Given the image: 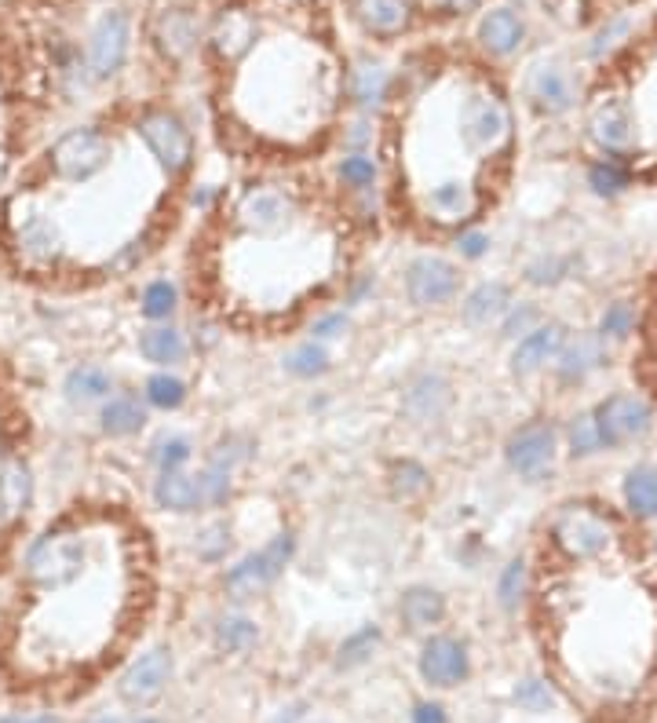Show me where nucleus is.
<instances>
[{
    "mask_svg": "<svg viewBox=\"0 0 657 723\" xmlns=\"http://www.w3.org/2000/svg\"><path fill=\"white\" fill-rule=\"evenodd\" d=\"M355 205L314 202L278 230H238L223 223V274L219 314L249 329L292 325L307 307L347 285V234Z\"/></svg>",
    "mask_w": 657,
    "mask_h": 723,
    "instance_id": "nucleus-1",
    "label": "nucleus"
},
{
    "mask_svg": "<svg viewBox=\"0 0 657 723\" xmlns=\"http://www.w3.org/2000/svg\"><path fill=\"white\" fill-rule=\"evenodd\" d=\"M624 544V526L607 504L566 501L544 526V555L558 563H596Z\"/></svg>",
    "mask_w": 657,
    "mask_h": 723,
    "instance_id": "nucleus-2",
    "label": "nucleus"
},
{
    "mask_svg": "<svg viewBox=\"0 0 657 723\" xmlns=\"http://www.w3.org/2000/svg\"><path fill=\"white\" fill-rule=\"evenodd\" d=\"M88 566V541L77 530H48L30 544L26 577L44 592H62L81 581Z\"/></svg>",
    "mask_w": 657,
    "mask_h": 723,
    "instance_id": "nucleus-3",
    "label": "nucleus"
},
{
    "mask_svg": "<svg viewBox=\"0 0 657 723\" xmlns=\"http://www.w3.org/2000/svg\"><path fill=\"white\" fill-rule=\"evenodd\" d=\"M51 172L59 175L62 183H88L95 180L99 172H106V164L114 161V142L103 128L84 125V128H70L66 136L55 139V147L48 150Z\"/></svg>",
    "mask_w": 657,
    "mask_h": 723,
    "instance_id": "nucleus-4",
    "label": "nucleus"
},
{
    "mask_svg": "<svg viewBox=\"0 0 657 723\" xmlns=\"http://www.w3.org/2000/svg\"><path fill=\"white\" fill-rule=\"evenodd\" d=\"M591 416L599 424L602 446L607 449H624L643 443L654 432V402L639 391H613L607 399L591 405Z\"/></svg>",
    "mask_w": 657,
    "mask_h": 723,
    "instance_id": "nucleus-5",
    "label": "nucleus"
},
{
    "mask_svg": "<svg viewBox=\"0 0 657 723\" xmlns=\"http://www.w3.org/2000/svg\"><path fill=\"white\" fill-rule=\"evenodd\" d=\"M296 555V537L289 530L274 533L267 544L249 552L245 559H238L234 566L223 574V588L230 599H252L260 596L263 588H270L274 581L285 574V566L292 563Z\"/></svg>",
    "mask_w": 657,
    "mask_h": 723,
    "instance_id": "nucleus-6",
    "label": "nucleus"
},
{
    "mask_svg": "<svg viewBox=\"0 0 657 723\" xmlns=\"http://www.w3.org/2000/svg\"><path fill=\"white\" fill-rule=\"evenodd\" d=\"M139 139L147 142V150L153 153L158 169H164L172 180H183L186 172L194 169V136L186 128L183 117H175L172 110H147L139 117Z\"/></svg>",
    "mask_w": 657,
    "mask_h": 723,
    "instance_id": "nucleus-7",
    "label": "nucleus"
},
{
    "mask_svg": "<svg viewBox=\"0 0 657 723\" xmlns=\"http://www.w3.org/2000/svg\"><path fill=\"white\" fill-rule=\"evenodd\" d=\"M504 457H508V468L526 482H541L552 475L555 457H558V427L544 416L515 427L508 446H504Z\"/></svg>",
    "mask_w": 657,
    "mask_h": 723,
    "instance_id": "nucleus-8",
    "label": "nucleus"
},
{
    "mask_svg": "<svg viewBox=\"0 0 657 723\" xmlns=\"http://www.w3.org/2000/svg\"><path fill=\"white\" fill-rule=\"evenodd\" d=\"M405 296L416 307H442L449 300H457L460 292V267L453 260L438 256V252H420L405 263L402 274Z\"/></svg>",
    "mask_w": 657,
    "mask_h": 723,
    "instance_id": "nucleus-9",
    "label": "nucleus"
},
{
    "mask_svg": "<svg viewBox=\"0 0 657 723\" xmlns=\"http://www.w3.org/2000/svg\"><path fill=\"white\" fill-rule=\"evenodd\" d=\"M522 95H526V103L537 110V114L558 117V114H566V110H574V103H577V81L569 77L566 66L537 62V66H530V73H526Z\"/></svg>",
    "mask_w": 657,
    "mask_h": 723,
    "instance_id": "nucleus-10",
    "label": "nucleus"
},
{
    "mask_svg": "<svg viewBox=\"0 0 657 723\" xmlns=\"http://www.w3.org/2000/svg\"><path fill=\"white\" fill-rule=\"evenodd\" d=\"M128 15L125 11H106L103 19L95 22L92 41H88V70H92L95 81H106L114 77L128 59Z\"/></svg>",
    "mask_w": 657,
    "mask_h": 723,
    "instance_id": "nucleus-11",
    "label": "nucleus"
},
{
    "mask_svg": "<svg viewBox=\"0 0 657 723\" xmlns=\"http://www.w3.org/2000/svg\"><path fill=\"white\" fill-rule=\"evenodd\" d=\"M256 37H260V22L252 15L249 8L241 4H230L216 15L212 30H208V48L219 62L234 66L241 62L245 55L256 48Z\"/></svg>",
    "mask_w": 657,
    "mask_h": 723,
    "instance_id": "nucleus-12",
    "label": "nucleus"
},
{
    "mask_svg": "<svg viewBox=\"0 0 657 723\" xmlns=\"http://www.w3.org/2000/svg\"><path fill=\"white\" fill-rule=\"evenodd\" d=\"M169 676H172V654L164 646L139 654L128 665V673L120 676V698L131 701V705H150L153 698H161Z\"/></svg>",
    "mask_w": 657,
    "mask_h": 723,
    "instance_id": "nucleus-13",
    "label": "nucleus"
},
{
    "mask_svg": "<svg viewBox=\"0 0 657 723\" xmlns=\"http://www.w3.org/2000/svg\"><path fill=\"white\" fill-rule=\"evenodd\" d=\"M468 673H471V657L460 640H453V635H435V640L424 643L420 676L431 687H457L464 684Z\"/></svg>",
    "mask_w": 657,
    "mask_h": 723,
    "instance_id": "nucleus-14",
    "label": "nucleus"
},
{
    "mask_svg": "<svg viewBox=\"0 0 657 723\" xmlns=\"http://www.w3.org/2000/svg\"><path fill=\"white\" fill-rule=\"evenodd\" d=\"M566 340H569V329L563 322H541L533 333L515 340V351H511L515 377H533V372H541L548 362L558 358V351L566 347Z\"/></svg>",
    "mask_w": 657,
    "mask_h": 723,
    "instance_id": "nucleus-15",
    "label": "nucleus"
},
{
    "mask_svg": "<svg viewBox=\"0 0 657 723\" xmlns=\"http://www.w3.org/2000/svg\"><path fill=\"white\" fill-rule=\"evenodd\" d=\"M607 347L610 344L599 333H569L566 347L558 351V358H555L558 383H566V388L585 383L591 372L607 366Z\"/></svg>",
    "mask_w": 657,
    "mask_h": 723,
    "instance_id": "nucleus-16",
    "label": "nucleus"
},
{
    "mask_svg": "<svg viewBox=\"0 0 657 723\" xmlns=\"http://www.w3.org/2000/svg\"><path fill=\"white\" fill-rule=\"evenodd\" d=\"M475 41L479 48L493 55V59H508L522 48L526 41V22L515 15L511 8H493L486 15L479 19V30H475Z\"/></svg>",
    "mask_w": 657,
    "mask_h": 723,
    "instance_id": "nucleus-17",
    "label": "nucleus"
},
{
    "mask_svg": "<svg viewBox=\"0 0 657 723\" xmlns=\"http://www.w3.org/2000/svg\"><path fill=\"white\" fill-rule=\"evenodd\" d=\"M355 19L369 37L391 41L413 26L410 0H355Z\"/></svg>",
    "mask_w": 657,
    "mask_h": 723,
    "instance_id": "nucleus-18",
    "label": "nucleus"
},
{
    "mask_svg": "<svg viewBox=\"0 0 657 723\" xmlns=\"http://www.w3.org/2000/svg\"><path fill=\"white\" fill-rule=\"evenodd\" d=\"M391 88H394V77H391L388 66H380L372 59H358L355 66H350L347 95H350V103L361 110V114H372V110H380L383 103H388Z\"/></svg>",
    "mask_w": 657,
    "mask_h": 723,
    "instance_id": "nucleus-19",
    "label": "nucleus"
},
{
    "mask_svg": "<svg viewBox=\"0 0 657 723\" xmlns=\"http://www.w3.org/2000/svg\"><path fill=\"white\" fill-rule=\"evenodd\" d=\"M449 402H453V388H449V380L442 372H420L410 388H405V413L413 416V421H438Z\"/></svg>",
    "mask_w": 657,
    "mask_h": 723,
    "instance_id": "nucleus-20",
    "label": "nucleus"
},
{
    "mask_svg": "<svg viewBox=\"0 0 657 723\" xmlns=\"http://www.w3.org/2000/svg\"><path fill=\"white\" fill-rule=\"evenodd\" d=\"M511 289L508 282H479L475 289L464 296V303H460V314H464L468 325L475 329H486V325H500V318L508 314L511 307Z\"/></svg>",
    "mask_w": 657,
    "mask_h": 723,
    "instance_id": "nucleus-21",
    "label": "nucleus"
},
{
    "mask_svg": "<svg viewBox=\"0 0 657 723\" xmlns=\"http://www.w3.org/2000/svg\"><path fill=\"white\" fill-rule=\"evenodd\" d=\"M621 501H624V512H629L635 523L657 519V464L643 460V464H632L624 471Z\"/></svg>",
    "mask_w": 657,
    "mask_h": 723,
    "instance_id": "nucleus-22",
    "label": "nucleus"
},
{
    "mask_svg": "<svg viewBox=\"0 0 657 723\" xmlns=\"http://www.w3.org/2000/svg\"><path fill=\"white\" fill-rule=\"evenodd\" d=\"M336 186L344 197H372L380 191V161L369 150H344V158H336Z\"/></svg>",
    "mask_w": 657,
    "mask_h": 723,
    "instance_id": "nucleus-23",
    "label": "nucleus"
},
{
    "mask_svg": "<svg viewBox=\"0 0 657 723\" xmlns=\"http://www.w3.org/2000/svg\"><path fill=\"white\" fill-rule=\"evenodd\" d=\"M153 501H158V508L175 515H191L197 508H205L201 482L191 471H158V479H153Z\"/></svg>",
    "mask_w": 657,
    "mask_h": 723,
    "instance_id": "nucleus-24",
    "label": "nucleus"
},
{
    "mask_svg": "<svg viewBox=\"0 0 657 723\" xmlns=\"http://www.w3.org/2000/svg\"><path fill=\"white\" fill-rule=\"evenodd\" d=\"M15 241L22 249V256L33 263H51L59 260V234H55V223L44 213H22L15 219Z\"/></svg>",
    "mask_w": 657,
    "mask_h": 723,
    "instance_id": "nucleus-25",
    "label": "nucleus"
},
{
    "mask_svg": "<svg viewBox=\"0 0 657 723\" xmlns=\"http://www.w3.org/2000/svg\"><path fill=\"white\" fill-rule=\"evenodd\" d=\"M399 618L405 629L413 632H424V629H435V624L446 621V599L438 588H427V585H413L402 592L399 599Z\"/></svg>",
    "mask_w": 657,
    "mask_h": 723,
    "instance_id": "nucleus-26",
    "label": "nucleus"
},
{
    "mask_svg": "<svg viewBox=\"0 0 657 723\" xmlns=\"http://www.w3.org/2000/svg\"><path fill=\"white\" fill-rule=\"evenodd\" d=\"M33 501V475L19 457L0 464V519L15 523Z\"/></svg>",
    "mask_w": 657,
    "mask_h": 723,
    "instance_id": "nucleus-27",
    "label": "nucleus"
},
{
    "mask_svg": "<svg viewBox=\"0 0 657 723\" xmlns=\"http://www.w3.org/2000/svg\"><path fill=\"white\" fill-rule=\"evenodd\" d=\"M186 351L191 347H186L183 329H175L169 322H158V325H150V329H142L139 333V355L147 362H153V366H161V369L180 366V362L186 358Z\"/></svg>",
    "mask_w": 657,
    "mask_h": 723,
    "instance_id": "nucleus-28",
    "label": "nucleus"
},
{
    "mask_svg": "<svg viewBox=\"0 0 657 723\" xmlns=\"http://www.w3.org/2000/svg\"><path fill=\"white\" fill-rule=\"evenodd\" d=\"M153 37H158V48L169 55V59H183V55H191L197 44V19L191 15V11L172 8L158 19Z\"/></svg>",
    "mask_w": 657,
    "mask_h": 723,
    "instance_id": "nucleus-29",
    "label": "nucleus"
},
{
    "mask_svg": "<svg viewBox=\"0 0 657 723\" xmlns=\"http://www.w3.org/2000/svg\"><path fill=\"white\" fill-rule=\"evenodd\" d=\"M99 421H103L106 435H117V438L136 435V432H142V424H147V399H139V394H131V391L110 394V402L103 405Z\"/></svg>",
    "mask_w": 657,
    "mask_h": 723,
    "instance_id": "nucleus-30",
    "label": "nucleus"
},
{
    "mask_svg": "<svg viewBox=\"0 0 657 723\" xmlns=\"http://www.w3.org/2000/svg\"><path fill=\"white\" fill-rule=\"evenodd\" d=\"M328 366H333V358H328V351L322 340H303V344H296L289 355H285V372L296 380H318L325 377Z\"/></svg>",
    "mask_w": 657,
    "mask_h": 723,
    "instance_id": "nucleus-31",
    "label": "nucleus"
},
{
    "mask_svg": "<svg viewBox=\"0 0 657 723\" xmlns=\"http://www.w3.org/2000/svg\"><path fill=\"white\" fill-rule=\"evenodd\" d=\"M588 186L599 197H618L629 191V186H635V172L621 161L596 158V161H588Z\"/></svg>",
    "mask_w": 657,
    "mask_h": 723,
    "instance_id": "nucleus-32",
    "label": "nucleus"
},
{
    "mask_svg": "<svg viewBox=\"0 0 657 723\" xmlns=\"http://www.w3.org/2000/svg\"><path fill=\"white\" fill-rule=\"evenodd\" d=\"M566 449H569V457H574V460H588V457H596V454L607 449V446H602L599 424H596V416H591V410L569 416V424H566Z\"/></svg>",
    "mask_w": 657,
    "mask_h": 723,
    "instance_id": "nucleus-33",
    "label": "nucleus"
},
{
    "mask_svg": "<svg viewBox=\"0 0 657 723\" xmlns=\"http://www.w3.org/2000/svg\"><path fill=\"white\" fill-rule=\"evenodd\" d=\"M110 391H114V377L99 366H77L70 377H66V394H70V402H81V405L99 402V399H106Z\"/></svg>",
    "mask_w": 657,
    "mask_h": 723,
    "instance_id": "nucleus-34",
    "label": "nucleus"
},
{
    "mask_svg": "<svg viewBox=\"0 0 657 723\" xmlns=\"http://www.w3.org/2000/svg\"><path fill=\"white\" fill-rule=\"evenodd\" d=\"M635 325H639V307H635L632 300H613L607 303V311L599 314V329L596 333L607 340V344H624Z\"/></svg>",
    "mask_w": 657,
    "mask_h": 723,
    "instance_id": "nucleus-35",
    "label": "nucleus"
},
{
    "mask_svg": "<svg viewBox=\"0 0 657 723\" xmlns=\"http://www.w3.org/2000/svg\"><path fill=\"white\" fill-rule=\"evenodd\" d=\"M256 640H260L256 621L241 618V613H227V618H219L216 624V646L227 654H245L256 646Z\"/></svg>",
    "mask_w": 657,
    "mask_h": 723,
    "instance_id": "nucleus-36",
    "label": "nucleus"
},
{
    "mask_svg": "<svg viewBox=\"0 0 657 723\" xmlns=\"http://www.w3.org/2000/svg\"><path fill=\"white\" fill-rule=\"evenodd\" d=\"M142 399H147V405H153V410H180V405L186 402V383L175 377V372H153V377L147 380V391H142Z\"/></svg>",
    "mask_w": 657,
    "mask_h": 723,
    "instance_id": "nucleus-37",
    "label": "nucleus"
},
{
    "mask_svg": "<svg viewBox=\"0 0 657 723\" xmlns=\"http://www.w3.org/2000/svg\"><path fill=\"white\" fill-rule=\"evenodd\" d=\"M175 307H180V292H175V285L164 278L150 282L139 296V311H142V318H150V322H169V318L175 314Z\"/></svg>",
    "mask_w": 657,
    "mask_h": 723,
    "instance_id": "nucleus-38",
    "label": "nucleus"
},
{
    "mask_svg": "<svg viewBox=\"0 0 657 723\" xmlns=\"http://www.w3.org/2000/svg\"><path fill=\"white\" fill-rule=\"evenodd\" d=\"M197 482H201V497H205V508H223L234 493V471L223 468V464H208L197 471Z\"/></svg>",
    "mask_w": 657,
    "mask_h": 723,
    "instance_id": "nucleus-39",
    "label": "nucleus"
},
{
    "mask_svg": "<svg viewBox=\"0 0 657 723\" xmlns=\"http://www.w3.org/2000/svg\"><path fill=\"white\" fill-rule=\"evenodd\" d=\"M526 592H530V570H526V559H511L497 581V602L504 610H519Z\"/></svg>",
    "mask_w": 657,
    "mask_h": 723,
    "instance_id": "nucleus-40",
    "label": "nucleus"
},
{
    "mask_svg": "<svg viewBox=\"0 0 657 723\" xmlns=\"http://www.w3.org/2000/svg\"><path fill=\"white\" fill-rule=\"evenodd\" d=\"M541 322H544V314H541V307H537L533 300L511 303V307H508V314L500 318V336L522 340L526 333H533V329L541 325Z\"/></svg>",
    "mask_w": 657,
    "mask_h": 723,
    "instance_id": "nucleus-41",
    "label": "nucleus"
},
{
    "mask_svg": "<svg viewBox=\"0 0 657 723\" xmlns=\"http://www.w3.org/2000/svg\"><path fill=\"white\" fill-rule=\"evenodd\" d=\"M629 33H632V19L629 15L610 19L607 26H599V33L591 37L588 55H591V59H607V55H613L624 41H629Z\"/></svg>",
    "mask_w": 657,
    "mask_h": 723,
    "instance_id": "nucleus-42",
    "label": "nucleus"
},
{
    "mask_svg": "<svg viewBox=\"0 0 657 723\" xmlns=\"http://www.w3.org/2000/svg\"><path fill=\"white\" fill-rule=\"evenodd\" d=\"M377 643H380V629H372V624H366V629H358L355 635H347V640L339 643L336 665H339V668H355V665H361L372 651H377Z\"/></svg>",
    "mask_w": 657,
    "mask_h": 723,
    "instance_id": "nucleus-43",
    "label": "nucleus"
},
{
    "mask_svg": "<svg viewBox=\"0 0 657 723\" xmlns=\"http://www.w3.org/2000/svg\"><path fill=\"white\" fill-rule=\"evenodd\" d=\"M150 457H153V464H158V471H183L186 460L194 457V449L183 435H164L153 443Z\"/></svg>",
    "mask_w": 657,
    "mask_h": 723,
    "instance_id": "nucleus-44",
    "label": "nucleus"
},
{
    "mask_svg": "<svg viewBox=\"0 0 657 723\" xmlns=\"http://www.w3.org/2000/svg\"><path fill=\"white\" fill-rule=\"evenodd\" d=\"M194 552H197V559H205V563H223L227 552H230V530H227V523H208L205 530L197 533Z\"/></svg>",
    "mask_w": 657,
    "mask_h": 723,
    "instance_id": "nucleus-45",
    "label": "nucleus"
},
{
    "mask_svg": "<svg viewBox=\"0 0 657 723\" xmlns=\"http://www.w3.org/2000/svg\"><path fill=\"white\" fill-rule=\"evenodd\" d=\"M515 705L522 712H548L555 709V690L544 684V679H522L515 687Z\"/></svg>",
    "mask_w": 657,
    "mask_h": 723,
    "instance_id": "nucleus-46",
    "label": "nucleus"
},
{
    "mask_svg": "<svg viewBox=\"0 0 657 723\" xmlns=\"http://www.w3.org/2000/svg\"><path fill=\"white\" fill-rule=\"evenodd\" d=\"M431 486V479H427V471L416 464V460H402V464H394V493H399L402 501H413L427 493Z\"/></svg>",
    "mask_w": 657,
    "mask_h": 723,
    "instance_id": "nucleus-47",
    "label": "nucleus"
},
{
    "mask_svg": "<svg viewBox=\"0 0 657 723\" xmlns=\"http://www.w3.org/2000/svg\"><path fill=\"white\" fill-rule=\"evenodd\" d=\"M249 457H252V443H249L245 435H227V438H219L216 449L208 454V460H212V464H223V468H230V471H234L238 464H245Z\"/></svg>",
    "mask_w": 657,
    "mask_h": 723,
    "instance_id": "nucleus-48",
    "label": "nucleus"
},
{
    "mask_svg": "<svg viewBox=\"0 0 657 723\" xmlns=\"http://www.w3.org/2000/svg\"><path fill=\"white\" fill-rule=\"evenodd\" d=\"M566 271H569V260L541 256L537 263H530V267H526V282H533V285H555V282L566 278Z\"/></svg>",
    "mask_w": 657,
    "mask_h": 723,
    "instance_id": "nucleus-49",
    "label": "nucleus"
},
{
    "mask_svg": "<svg viewBox=\"0 0 657 723\" xmlns=\"http://www.w3.org/2000/svg\"><path fill=\"white\" fill-rule=\"evenodd\" d=\"M453 249L460 260H482L489 252V234L482 227H468L453 238Z\"/></svg>",
    "mask_w": 657,
    "mask_h": 723,
    "instance_id": "nucleus-50",
    "label": "nucleus"
},
{
    "mask_svg": "<svg viewBox=\"0 0 657 723\" xmlns=\"http://www.w3.org/2000/svg\"><path fill=\"white\" fill-rule=\"evenodd\" d=\"M347 325H350L347 311H339V307H336V311H325V314L314 318V322H311V336L325 344V340H333V336H344Z\"/></svg>",
    "mask_w": 657,
    "mask_h": 723,
    "instance_id": "nucleus-51",
    "label": "nucleus"
},
{
    "mask_svg": "<svg viewBox=\"0 0 657 723\" xmlns=\"http://www.w3.org/2000/svg\"><path fill=\"white\" fill-rule=\"evenodd\" d=\"M413 723H446V709L435 705V701H420L413 709Z\"/></svg>",
    "mask_w": 657,
    "mask_h": 723,
    "instance_id": "nucleus-52",
    "label": "nucleus"
},
{
    "mask_svg": "<svg viewBox=\"0 0 657 723\" xmlns=\"http://www.w3.org/2000/svg\"><path fill=\"white\" fill-rule=\"evenodd\" d=\"M482 0H446V11H453V15H460V11H471V8H479Z\"/></svg>",
    "mask_w": 657,
    "mask_h": 723,
    "instance_id": "nucleus-53",
    "label": "nucleus"
},
{
    "mask_svg": "<svg viewBox=\"0 0 657 723\" xmlns=\"http://www.w3.org/2000/svg\"><path fill=\"white\" fill-rule=\"evenodd\" d=\"M300 716H303V705H292V709H285L281 716L274 720V723H296V720H300Z\"/></svg>",
    "mask_w": 657,
    "mask_h": 723,
    "instance_id": "nucleus-54",
    "label": "nucleus"
},
{
    "mask_svg": "<svg viewBox=\"0 0 657 723\" xmlns=\"http://www.w3.org/2000/svg\"><path fill=\"white\" fill-rule=\"evenodd\" d=\"M0 723H55L51 716H4Z\"/></svg>",
    "mask_w": 657,
    "mask_h": 723,
    "instance_id": "nucleus-55",
    "label": "nucleus"
},
{
    "mask_svg": "<svg viewBox=\"0 0 657 723\" xmlns=\"http://www.w3.org/2000/svg\"><path fill=\"white\" fill-rule=\"evenodd\" d=\"M650 552H654V563H657V533H654V544H650Z\"/></svg>",
    "mask_w": 657,
    "mask_h": 723,
    "instance_id": "nucleus-56",
    "label": "nucleus"
},
{
    "mask_svg": "<svg viewBox=\"0 0 657 723\" xmlns=\"http://www.w3.org/2000/svg\"><path fill=\"white\" fill-rule=\"evenodd\" d=\"M99 723H120V720H110V716H106V720H99Z\"/></svg>",
    "mask_w": 657,
    "mask_h": 723,
    "instance_id": "nucleus-57",
    "label": "nucleus"
},
{
    "mask_svg": "<svg viewBox=\"0 0 657 723\" xmlns=\"http://www.w3.org/2000/svg\"><path fill=\"white\" fill-rule=\"evenodd\" d=\"M139 723H153V720H139Z\"/></svg>",
    "mask_w": 657,
    "mask_h": 723,
    "instance_id": "nucleus-58",
    "label": "nucleus"
}]
</instances>
